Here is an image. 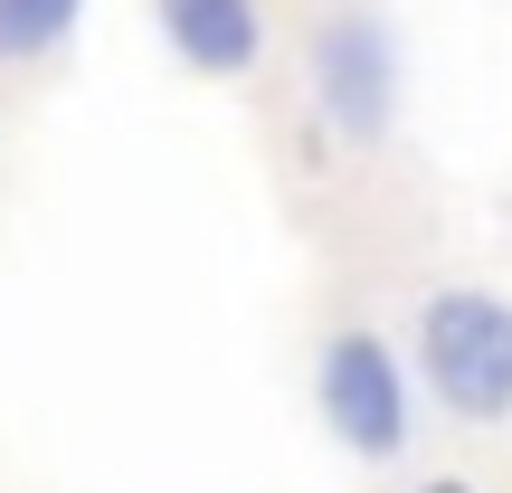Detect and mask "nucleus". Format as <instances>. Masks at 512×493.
<instances>
[{"mask_svg": "<svg viewBox=\"0 0 512 493\" xmlns=\"http://www.w3.org/2000/svg\"><path fill=\"white\" fill-rule=\"evenodd\" d=\"M418 380L446 418L503 427L512 418V294L437 285L418 304Z\"/></svg>", "mask_w": 512, "mask_h": 493, "instance_id": "nucleus-1", "label": "nucleus"}, {"mask_svg": "<svg viewBox=\"0 0 512 493\" xmlns=\"http://www.w3.org/2000/svg\"><path fill=\"white\" fill-rule=\"evenodd\" d=\"M313 408H323L332 446H351L361 465H389L408 446V361L370 323L323 332V351H313Z\"/></svg>", "mask_w": 512, "mask_h": 493, "instance_id": "nucleus-2", "label": "nucleus"}, {"mask_svg": "<svg viewBox=\"0 0 512 493\" xmlns=\"http://www.w3.org/2000/svg\"><path fill=\"white\" fill-rule=\"evenodd\" d=\"M304 86L342 143H380L399 114V29L380 10H332L304 48Z\"/></svg>", "mask_w": 512, "mask_h": 493, "instance_id": "nucleus-3", "label": "nucleus"}, {"mask_svg": "<svg viewBox=\"0 0 512 493\" xmlns=\"http://www.w3.org/2000/svg\"><path fill=\"white\" fill-rule=\"evenodd\" d=\"M152 29L200 76H247L266 57V10L256 0H152Z\"/></svg>", "mask_w": 512, "mask_h": 493, "instance_id": "nucleus-4", "label": "nucleus"}, {"mask_svg": "<svg viewBox=\"0 0 512 493\" xmlns=\"http://www.w3.org/2000/svg\"><path fill=\"white\" fill-rule=\"evenodd\" d=\"M86 19V0H0V67H38L57 57Z\"/></svg>", "mask_w": 512, "mask_h": 493, "instance_id": "nucleus-5", "label": "nucleus"}, {"mask_svg": "<svg viewBox=\"0 0 512 493\" xmlns=\"http://www.w3.org/2000/svg\"><path fill=\"white\" fill-rule=\"evenodd\" d=\"M418 493H475V484H465V475H437V484H418Z\"/></svg>", "mask_w": 512, "mask_h": 493, "instance_id": "nucleus-6", "label": "nucleus"}]
</instances>
